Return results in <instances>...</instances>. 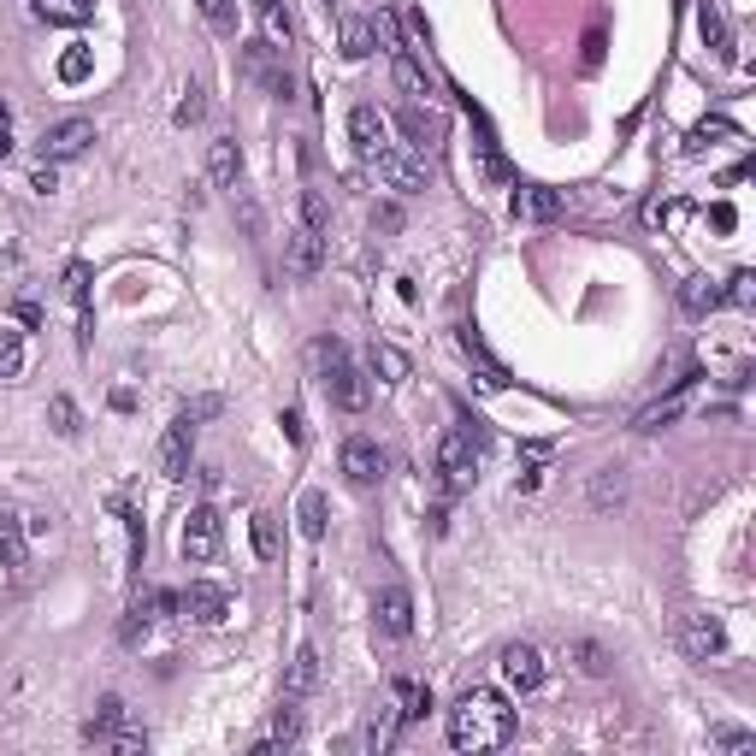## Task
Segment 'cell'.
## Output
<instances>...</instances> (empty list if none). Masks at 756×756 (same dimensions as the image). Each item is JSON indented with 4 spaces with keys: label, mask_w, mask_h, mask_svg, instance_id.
<instances>
[{
    "label": "cell",
    "mask_w": 756,
    "mask_h": 756,
    "mask_svg": "<svg viewBox=\"0 0 756 756\" xmlns=\"http://www.w3.org/2000/svg\"><path fill=\"white\" fill-rule=\"evenodd\" d=\"M514 727H520V715H514L508 697L491 692V686L461 692L455 709H449V745H455V751H503L508 739H514Z\"/></svg>",
    "instance_id": "1"
},
{
    "label": "cell",
    "mask_w": 756,
    "mask_h": 756,
    "mask_svg": "<svg viewBox=\"0 0 756 756\" xmlns=\"http://www.w3.org/2000/svg\"><path fill=\"white\" fill-rule=\"evenodd\" d=\"M314 367H319V384H325V396L343 408V414H361L367 408V378H361V367L349 361V349L337 343V337H319L314 343Z\"/></svg>",
    "instance_id": "2"
},
{
    "label": "cell",
    "mask_w": 756,
    "mask_h": 756,
    "mask_svg": "<svg viewBox=\"0 0 756 756\" xmlns=\"http://www.w3.org/2000/svg\"><path fill=\"white\" fill-rule=\"evenodd\" d=\"M473 479H479V438L467 426H449L438 438V485L449 497H461L473 491Z\"/></svg>",
    "instance_id": "3"
},
{
    "label": "cell",
    "mask_w": 756,
    "mask_h": 756,
    "mask_svg": "<svg viewBox=\"0 0 756 756\" xmlns=\"http://www.w3.org/2000/svg\"><path fill=\"white\" fill-rule=\"evenodd\" d=\"M219 544H225V526H219V508H189L184 526H178V556H184L189 567H207L213 556H219Z\"/></svg>",
    "instance_id": "4"
},
{
    "label": "cell",
    "mask_w": 756,
    "mask_h": 756,
    "mask_svg": "<svg viewBox=\"0 0 756 756\" xmlns=\"http://www.w3.org/2000/svg\"><path fill=\"white\" fill-rule=\"evenodd\" d=\"M319 266H325V231L290 225V231H284V272H290V278H319Z\"/></svg>",
    "instance_id": "5"
},
{
    "label": "cell",
    "mask_w": 756,
    "mask_h": 756,
    "mask_svg": "<svg viewBox=\"0 0 756 756\" xmlns=\"http://www.w3.org/2000/svg\"><path fill=\"white\" fill-rule=\"evenodd\" d=\"M680 644H686V656H692V662H709V656H721V650H727V627H721V615H709V609H692V615L680 621Z\"/></svg>",
    "instance_id": "6"
},
{
    "label": "cell",
    "mask_w": 756,
    "mask_h": 756,
    "mask_svg": "<svg viewBox=\"0 0 756 756\" xmlns=\"http://www.w3.org/2000/svg\"><path fill=\"white\" fill-rule=\"evenodd\" d=\"M367 166L378 172V184H390L396 195H420V189H426V166H420V160H408L396 142H390L384 154H373Z\"/></svg>",
    "instance_id": "7"
},
{
    "label": "cell",
    "mask_w": 756,
    "mask_h": 756,
    "mask_svg": "<svg viewBox=\"0 0 756 756\" xmlns=\"http://www.w3.org/2000/svg\"><path fill=\"white\" fill-rule=\"evenodd\" d=\"M89 142H95V125H89V119H60V125L42 130V160H48V166H65V160H77Z\"/></svg>",
    "instance_id": "8"
},
{
    "label": "cell",
    "mask_w": 756,
    "mask_h": 756,
    "mask_svg": "<svg viewBox=\"0 0 756 756\" xmlns=\"http://www.w3.org/2000/svg\"><path fill=\"white\" fill-rule=\"evenodd\" d=\"M189 455H195V420L178 414L172 426H166V438H160V479H189Z\"/></svg>",
    "instance_id": "9"
},
{
    "label": "cell",
    "mask_w": 756,
    "mask_h": 756,
    "mask_svg": "<svg viewBox=\"0 0 756 756\" xmlns=\"http://www.w3.org/2000/svg\"><path fill=\"white\" fill-rule=\"evenodd\" d=\"M373 621H378L384 638H408V632H414V597H408L402 585H384L373 597Z\"/></svg>",
    "instance_id": "10"
},
{
    "label": "cell",
    "mask_w": 756,
    "mask_h": 756,
    "mask_svg": "<svg viewBox=\"0 0 756 756\" xmlns=\"http://www.w3.org/2000/svg\"><path fill=\"white\" fill-rule=\"evenodd\" d=\"M497 668H503V680H508V692H538V686H544V656H538V650H532V644H508L503 650V662H497Z\"/></svg>",
    "instance_id": "11"
},
{
    "label": "cell",
    "mask_w": 756,
    "mask_h": 756,
    "mask_svg": "<svg viewBox=\"0 0 756 756\" xmlns=\"http://www.w3.org/2000/svg\"><path fill=\"white\" fill-rule=\"evenodd\" d=\"M184 615L189 621H201V627H219V621L231 615V591L213 585V579H195V585L184 591Z\"/></svg>",
    "instance_id": "12"
},
{
    "label": "cell",
    "mask_w": 756,
    "mask_h": 756,
    "mask_svg": "<svg viewBox=\"0 0 756 756\" xmlns=\"http://www.w3.org/2000/svg\"><path fill=\"white\" fill-rule=\"evenodd\" d=\"M349 142H355L361 160L384 154V148H390V125H384V113H378V107H355V113H349Z\"/></svg>",
    "instance_id": "13"
},
{
    "label": "cell",
    "mask_w": 756,
    "mask_h": 756,
    "mask_svg": "<svg viewBox=\"0 0 756 756\" xmlns=\"http://www.w3.org/2000/svg\"><path fill=\"white\" fill-rule=\"evenodd\" d=\"M343 473L355 479V485H373V479H384V449H378V438H355L343 443Z\"/></svg>",
    "instance_id": "14"
},
{
    "label": "cell",
    "mask_w": 756,
    "mask_h": 756,
    "mask_svg": "<svg viewBox=\"0 0 756 756\" xmlns=\"http://www.w3.org/2000/svg\"><path fill=\"white\" fill-rule=\"evenodd\" d=\"M562 189H544V184H514V213L520 219H532V225H550V219H562Z\"/></svg>",
    "instance_id": "15"
},
{
    "label": "cell",
    "mask_w": 756,
    "mask_h": 756,
    "mask_svg": "<svg viewBox=\"0 0 756 756\" xmlns=\"http://www.w3.org/2000/svg\"><path fill=\"white\" fill-rule=\"evenodd\" d=\"M396 125H402V136H408V148H438L443 142V119L432 113V107H420V101H408L402 113H396Z\"/></svg>",
    "instance_id": "16"
},
{
    "label": "cell",
    "mask_w": 756,
    "mask_h": 756,
    "mask_svg": "<svg viewBox=\"0 0 756 756\" xmlns=\"http://www.w3.org/2000/svg\"><path fill=\"white\" fill-rule=\"evenodd\" d=\"M467 113H473V154H479V172L491 178V184H508V166L503 154H497V136H491V125H485V113L467 101Z\"/></svg>",
    "instance_id": "17"
},
{
    "label": "cell",
    "mask_w": 756,
    "mask_h": 756,
    "mask_svg": "<svg viewBox=\"0 0 756 756\" xmlns=\"http://www.w3.org/2000/svg\"><path fill=\"white\" fill-rule=\"evenodd\" d=\"M207 178H213L219 189H237V178H243V148H237L231 136L207 142Z\"/></svg>",
    "instance_id": "18"
},
{
    "label": "cell",
    "mask_w": 756,
    "mask_h": 756,
    "mask_svg": "<svg viewBox=\"0 0 756 756\" xmlns=\"http://www.w3.org/2000/svg\"><path fill=\"white\" fill-rule=\"evenodd\" d=\"M390 77H396V89H402L408 101H426V95H432V77H426V65L414 60V48L390 54Z\"/></svg>",
    "instance_id": "19"
},
{
    "label": "cell",
    "mask_w": 756,
    "mask_h": 756,
    "mask_svg": "<svg viewBox=\"0 0 756 756\" xmlns=\"http://www.w3.org/2000/svg\"><path fill=\"white\" fill-rule=\"evenodd\" d=\"M30 544H24V514L18 508H0V562L6 567H24Z\"/></svg>",
    "instance_id": "20"
},
{
    "label": "cell",
    "mask_w": 756,
    "mask_h": 756,
    "mask_svg": "<svg viewBox=\"0 0 756 756\" xmlns=\"http://www.w3.org/2000/svg\"><path fill=\"white\" fill-rule=\"evenodd\" d=\"M65 296H71V308H77V343H89V266L83 260H71L65 266Z\"/></svg>",
    "instance_id": "21"
},
{
    "label": "cell",
    "mask_w": 756,
    "mask_h": 756,
    "mask_svg": "<svg viewBox=\"0 0 756 756\" xmlns=\"http://www.w3.org/2000/svg\"><path fill=\"white\" fill-rule=\"evenodd\" d=\"M680 308H686L692 319L715 314V308H721V284H715V278H686V290H680Z\"/></svg>",
    "instance_id": "22"
},
{
    "label": "cell",
    "mask_w": 756,
    "mask_h": 756,
    "mask_svg": "<svg viewBox=\"0 0 756 756\" xmlns=\"http://www.w3.org/2000/svg\"><path fill=\"white\" fill-rule=\"evenodd\" d=\"M36 12H42L48 24L77 30V24H89V18H95V0H36Z\"/></svg>",
    "instance_id": "23"
},
{
    "label": "cell",
    "mask_w": 756,
    "mask_h": 756,
    "mask_svg": "<svg viewBox=\"0 0 756 756\" xmlns=\"http://www.w3.org/2000/svg\"><path fill=\"white\" fill-rule=\"evenodd\" d=\"M697 30H703V42H709V48H715L721 60L733 54V36H727V18H721V6H715V0H703V6H697Z\"/></svg>",
    "instance_id": "24"
},
{
    "label": "cell",
    "mask_w": 756,
    "mask_h": 756,
    "mask_svg": "<svg viewBox=\"0 0 756 756\" xmlns=\"http://www.w3.org/2000/svg\"><path fill=\"white\" fill-rule=\"evenodd\" d=\"M119 727H125V697H101V709L89 721V745H107Z\"/></svg>",
    "instance_id": "25"
},
{
    "label": "cell",
    "mask_w": 756,
    "mask_h": 756,
    "mask_svg": "<svg viewBox=\"0 0 756 756\" xmlns=\"http://www.w3.org/2000/svg\"><path fill=\"white\" fill-rule=\"evenodd\" d=\"M396 715H402V721L432 715V686H420V680H396Z\"/></svg>",
    "instance_id": "26"
},
{
    "label": "cell",
    "mask_w": 756,
    "mask_h": 756,
    "mask_svg": "<svg viewBox=\"0 0 756 756\" xmlns=\"http://www.w3.org/2000/svg\"><path fill=\"white\" fill-rule=\"evenodd\" d=\"M314 686H319V650L314 644H302L296 662H290V697H308Z\"/></svg>",
    "instance_id": "27"
},
{
    "label": "cell",
    "mask_w": 756,
    "mask_h": 756,
    "mask_svg": "<svg viewBox=\"0 0 756 756\" xmlns=\"http://www.w3.org/2000/svg\"><path fill=\"white\" fill-rule=\"evenodd\" d=\"M396 733H402V715H396V709H378L373 721H367V733H361V745H367V751H390Z\"/></svg>",
    "instance_id": "28"
},
{
    "label": "cell",
    "mask_w": 756,
    "mask_h": 756,
    "mask_svg": "<svg viewBox=\"0 0 756 756\" xmlns=\"http://www.w3.org/2000/svg\"><path fill=\"white\" fill-rule=\"evenodd\" d=\"M18 373H24V331L0 325V384H12Z\"/></svg>",
    "instance_id": "29"
},
{
    "label": "cell",
    "mask_w": 756,
    "mask_h": 756,
    "mask_svg": "<svg viewBox=\"0 0 756 756\" xmlns=\"http://www.w3.org/2000/svg\"><path fill=\"white\" fill-rule=\"evenodd\" d=\"M686 384H692V378H680V384H674V396H662V402H650V408H644V414H638L632 426H638V432H656V426H668V420L680 414V390H686Z\"/></svg>",
    "instance_id": "30"
},
{
    "label": "cell",
    "mask_w": 756,
    "mask_h": 756,
    "mask_svg": "<svg viewBox=\"0 0 756 756\" xmlns=\"http://www.w3.org/2000/svg\"><path fill=\"white\" fill-rule=\"evenodd\" d=\"M367 24H373V48H384V54H402V48H408V42H402V24H396L390 6H378Z\"/></svg>",
    "instance_id": "31"
},
{
    "label": "cell",
    "mask_w": 756,
    "mask_h": 756,
    "mask_svg": "<svg viewBox=\"0 0 756 756\" xmlns=\"http://www.w3.org/2000/svg\"><path fill=\"white\" fill-rule=\"evenodd\" d=\"M296 520H302V538H325V491H302Z\"/></svg>",
    "instance_id": "32"
},
{
    "label": "cell",
    "mask_w": 756,
    "mask_h": 756,
    "mask_svg": "<svg viewBox=\"0 0 756 756\" xmlns=\"http://www.w3.org/2000/svg\"><path fill=\"white\" fill-rule=\"evenodd\" d=\"M343 54L349 60H367L373 54V24L367 18H343Z\"/></svg>",
    "instance_id": "33"
},
{
    "label": "cell",
    "mask_w": 756,
    "mask_h": 756,
    "mask_svg": "<svg viewBox=\"0 0 756 756\" xmlns=\"http://www.w3.org/2000/svg\"><path fill=\"white\" fill-rule=\"evenodd\" d=\"M573 662H579V674H591V680H603V674H609V650H603V644H591V638H573Z\"/></svg>",
    "instance_id": "34"
},
{
    "label": "cell",
    "mask_w": 756,
    "mask_h": 756,
    "mask_svg": "<svg viewBox=\"0 0 756 756\" xmlns=\"http://www.w3.org/2000/svg\"><path fill=\"white\" fill-rule=\"evenodd\" d=\"M373 373H384V384H402L408 378V355L390 349V343H373Z\"/></svg>",
    "instance_id": "35"
},
{
    "label": "cell",
    "mask_w": 756,
    "mask_h": 756,
    "mask_svg": "<svg viewBox=\"0 0 756 756\" xmlns=\"http://www.w3.org/2000/svg\"><path fill=\"white\" fill-rule=\"evenodd\" d=\"M89 71H95V54H89L83 42H71V48L60 54V83H83Z\"/></svg>",
    "instance_id": "36"
},
{
    "label": "cell",
    "mask_w": 756,
    "mask_h": 756,
    "mask_svg": "<svg viewBox=\"0 0 756 756\" xmlns=\"http://www.w3.org/2000/svg\"><path fill=\"white\" fill-rule=\"evenodd\" d=\"M461 349H467V361H479V367H485V384H497V390H503V384H508L503 361H491V355H485V343H479L473 331H461Z\"/></svg>",
    "instance_id": "37"
},
{
    "label": "cell",
    "mask_w": 756,
    "mask_h": 756,
    "mask_svg": "<svg viewBox=\"0 0 756 756\" xmlns=\"http://www.w3.org/2000/svg\"><path fill=\"white\" fill-rule=\"evenodd\" d=\"M272 739H278V745H296V739H302V709H296V697H284V709L272 715Z\"/></svg>",
    "instance_id": "38"
},
{
    "label": "cell",
    "mask_w": 756,
    "mask_h": 756,
    "mask_svg": "<svg viewBox=\"0 0 756 756\" xmlns=\"http://www.w3.org/2000/svg\"><path fill=\"white\" fill-rule=\"evenodd\" d=\"M254 556L260 562H278V520L272 514H254Z\"/></svg>",
    "instance_id": "39"
},
{
    "label": "cell",
    "mask_w": 756,
    "mask_h": 756,
    "mask_svg": "<svg viewBox=\"0 0 756 756\" xmlns=\"http://www.w3.org/2000/svg\"><path fill=\"white\" fill-rule=\"evenodd\" d=\"M195 6H201V18H207L219 36H231V30H237V0H195Z\"/></svg>",
    "instance_id": "40"
},
{
    "label": "cell",
    "mask_w": 756,
    "mask_h": 756,
    "mask_svg": "<svg viewBox=\"0 0 756 756\" xmlns=\"http://www.w3.org/2000/svg\"><path fill=\"white\" fill-rule=\"evenodd\" d=\"M48 420H54L60 438H77V402H71V396H54V402H48Z\"/></svg>",
    "instance_id": "41"
},
{
    "label": "cell",
    "mask_w": 756,
    "mask_h": 756,
    "mask_svg": "<svg viewBox=\"0 0 756 756\" xmlns=\"http://www.w3.org/2000/svg\"><path fill=\"white\" fill-rule=\"evenodd\" d=\"M302 225H314V231L331 225V207H325V195H319V189H302Z\"/></svg>",
    "instance_id": "42"
},
{
    "label": "cell",
    "mask_w": 756,
    "mask_h": 756,
    "mask_svg": "<svg viewBox=\"0 0 756 756\" xmlns=\"http://www.w3.org/2000/svg\"><path fill=\"white\" fill-rule=\"evenodd\" d=\"M721 302L751 308V302H756V278H751V272H733V278H727V290H721Z\"/></svg>",
    "instance_id": "43"
},
{
    "label": "cell",
    "mask_w": 756,
    "mask_h": 756,
    "mask_svg": "<svg viewBox=\"0 0 756 756\" xmlns=\"http://www.w3.org/2000/svg\"><path fill=\"white\" fill-rule=\"evenodd\" d=\"M621 491H627V485H621V467H609V473L597 479V491H591V503H597V508H609V503H621Z\"/></svg>",
    "instance_id": "44"
},
{
    "label": "cell",
    "mask_w": 756,
    "mask_h": 756,
    "mask_svg": "<svg viewBox=\"0 0 756 756\" xmlns=\"http://www.w3.org/2000/svg\"><path fill=\"white\" fill-rule=\"evenodd\" d=\"M201 113H207V101H201V89L189 83V89H184V101H178V113H172V119H178V125H195Z\"/></svg>",
    "instance_id": "45"
},
{
    "label": "cell",
    "mask_w": 756,
    "mask_h": 756,
    "mask_svg": "<svg viewBox=\"0 0 756 756\" xmlns=\"http://www.w3.org/2000/svg\"><path fill=\"white\" fill-rule=\"evenodd\" d=\"M142 632H148V615H142V609H130L125 627H119V638H125V644H142Z\"/></svg>",
    "instance_id": "46"
},
{
    "label": "cell",
    "mask_w": 756,
    "mask_h": 756,
    "mask_svg": "<svg viewBox=\"0 0 756 756\" xmlns=\"http://www.w3.org/2000/svg\"><path fill=\"white\" fill-rule=\"evenodd\" d=\"M30 189H36V195H54V189H60V178H54V166H48V160L30 172Z\"/></svg>",
    "instance_id": "47"
},
{
    "label": "cell",
    "mask_w": 756,
    "mask_h": 756,
    "mask_svg": "<svg viewBox=\"0 0 756 756\" xmlns=\"http://www.w3.org/2000/svg\"><path fill=\"white\" fill-rule=\"evenodd\" d=\"M709 225H715V231H733V225H739L733 201H715V207H709Z\"/></svg>",
    "instance_id": "48"
},
{
    "label": "cell",
    "mask_w": 756,
    "mask_h": 756,
    "mask_svg": "<svg viewBox=\"0 0 756 756\" xmlns=\"http://www.w3.org/2000/svg\"><path fill=\"white\" fill-rule=\"evenodd\" d=\"M184 414L195 420V426H201V420H213V414H219V396H201V402H189Z\"/></svg>",
    "instance_id": "49"
},
{
    "label": "cell",
    "mask_w": 756,
    "mask_h": 756,
    "mask_svg": "<svg viewBox=\"0 0 756 756\" xmlns=\"http://www.w3.org/2000/svg\"><path fill=\"white\" fill-rule=\"evenodd\" d=\"M721 745H727V751H751L756 739L751 733H739V727H721Z\"/></svg>",
    "instance_id": "50"
},
{
    "label": "cell",
    "mask_w": 756,
    "mask_h": 756,
    "mask_svg": "<svg viewBox=\"0 0 756 756\" xmlns=\"http://www.w3.org/2000/svg\"><path fill=\"white\" fill-rule=\"evenodd\" d=\"M284 438H290V443L308 438V426H302V414H296V408H284Z\"/></svg>",
    "instance_id": "51"
},
{
    "label": "cell",
    "mask_w": 756,
    "mask_h": 756,
    "mask_svg": "<svg viewBox=\"0 0 756 756\" xmlns=\"http://www.w3.org/2000/svg\"><path fill=\"white\" fill-rule=\"evenodd\" d=\"M373 225H384V231H396V225H402V213H396V207H378V213H373Z\"/></svg>",
    "instance_id": "52"
},
{
    "label": "cell",
    "mask_w": 756,
    "mask_h": 756,
    "mask_svg": "<svg viewBox=\"0 0 756 756\" xmlns=\"http://www.w3.org/2000/svg\"><path fill=\"white\" fill-rule=\"evenodd\" d=\"M6 154H12V130L0 125V160H6Z\"/></svg>",
    "instance_id": "53"
},
{
    "label": "cell",
    "mask_w": 756,
    "mask_h": 756,
    "mask_svg": "<svg viewBox=\"0 0 756 756\" xmlns=\"http://www.w3.org/2000/svg\"><path fill=\"white\" fill-rule=\"evenodd\" d=\"M6 119H12V113H6V101H0V125H6Z\"/></svg>",
    "instance_id": "54"
}]
</instances>
